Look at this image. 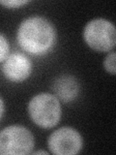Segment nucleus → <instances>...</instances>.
<instances>
[{
  "mask_svg": "<svg viewBox=\"0 0 116 155\" xmlns=\"http://www.w3.org/2000/svg\"><path fill=\"white\" fill-rule=\"evenodd\" d=\"M28 3L29 1H27V0H5V1H0L1 6L8 9H18Z\"/></svg>",
  "mask_w": 116,
  "mask_h": 155,
  "instance_id": "nucleus-10",
  "label": "nucleus"
},
{
  "mask_svg": "<svg viewBox=\"0 0 116 155\" xmlns=\"http://www.w3.org/2000/svg\"><path fill=\"white\" fill-rule=\"evenodd\" d=\"M104 67L105 71L111 75H115L116 73V52L112 51L105 56L104 60Z\"/></svg>",
  "mask_w": 116,
  "mask_h": 155,
  "instance_id": "nucleus-8",
  "label": "nucleus"
},
{
  "mask_svg": "<svg viewBox=\"0 0 116 155\" xmlns=\"http://www.w3.org/2000/svg\"><path fill=\"white\" fill-rule=\"evenodd\" d=\"M83 39L90 48L96 51H113L116 45L114 24L105 18H94L83 29Z\"/></svg>",
  "mask_w": 116,
  "mask_h": 155,
  "instance_id": "nucleus-3",
  "label": "nucleus"
},
{
  "mask_svg": "<svg viewBox=\"0 0 116 155\" xmlns=\"http://www.w3.org/2000/svg\"><path fill=\"white\" fill-rule=\"evenodd\" d=\"M31 153H32V154H35V155H37V154L48 155V152H47V151H46V150H37V151H32Z\"/></svg>",
  "mask_w": 116,
  "mask_h": 155,
  "instance_id": "nucleus-12",
  "label": "nucleus"
},
{
  "mask_svg": "<svg viewBox=\"0 0 116 155\" xmlns=\"http://www.w3.org/2000/svg\"><path fill=\"white\" fill-rule=\"evenodd\" d=\"M34 145L31 131L21 125H11L0 131V155L30 154Z\"/></svg>",
  "mask_w": 116,
  "mask_h": 155,
  "instance_id": "nucleus-4",
  "label": "nucleus"
},
{
  "mask_svg": "<svg viewBox=\"0 0 116 155\" xmlns=\"http://www.w3.org/2000/svg\"><path fill=\"white\" fill-rule=\"evenodd\" d=\"M17 40L22 50L34 56L50 52L56 42V30L53 24L41 16L29 17L21 22Z\"/></svg>",
  "mask_w": 116,
  "mask_h": 155,
  "instance_id": "nucleus-1",
  "label": "nucleus"
},
{
  "mask_svg": "<svg viewBox=\"0 0 116 155\" xmlns=\"http://www.w3.org/2000/svg\"><path fill=\"white\" fill-rule=\"evenodd\" d=\"M4 110H5V105H4V101L2 99V97L0 96V119H1L2 115L4 114Z\"/></svg>",
  "mask_w": 116,
  "mask_h": 155,
  "instance_id": "nucleus-11",
  "label": "nucleus"
},
{
  "mask_svg": "<svg viewBox=\"0 0 116 155\" xmlns=\"http://www.w3.org/2000/svg\"><path fill=\"white\" fill-rule=\"evenodd\" d=\"M51 89L59 101L70 103L74 101L79 92V84L74 76L61 75L53 81Z\"/></svg>",
  "mask_w": 116,
  "mask_h": 155,
  "instance_id": "nucleus-7",
  "label": "nucleus"
},
{
  "mask_svg": "<svg viewBox=\"0 0 116 155\" xmlns=\"http://www.w3.org/2000/svg\"><path fill=\"white\" fill-rule=\"evenodd\" d=\"M28 114L37 126L43 129L53 128L60 121L62 110L60 101L51 93H39L28 103Z\"/></svg>",
  "mask_w": 116,
  "mask_h": 155,
  "instance_id": "nucleus-2",
  "label": "nucleus"
},
{
  "mask_svg": "<svg viewBox=\"0 0 116 155\" xmlns=\"http://www.w3.org/2000/svg\"><path fill=\"white\" fill-rule=\"evenodd\" d=\"M47 147L52 154L75 155L79 153L82 149L83 140L77 130L65 126L50 135Z\"/></svg>",
  "mask_w": 116,
  "mask_h": 155,
  "instance_id": "nucleus-5",
  "label": "nucleus"
},
{
  "mask_svg": "<svg viewBox=\"0 0 116 155\" xmlns=\"http://www.w3.org/2000/svg\"><path fill=\"white\" fill-rule=\"evenodd\" d=\"M10 54V44L3 34L0 32V63L3 62Z\"/></svg>",
  "mask_w": 116,
  "mask_h": 155,
  "instance_id": "nucleus-9",
  "label": "nucleus"
},
{
  "mask_svg": "<svg viewBox=\"0 0 116 155\" xmlns=\"http://www.w3.org/2000/svg\"><path fill=\"white\" fill-rule=\"evenodd\" d=\"M32 68V62L26 54L14 51L2 62V74L12 82H22L30 77Z\"/></svg>",
  "mask_w": 116,
  "mask_h": 155,
  "instance_id": "nucleus-6",
  "label": "nucleus"
}]
</instances>
